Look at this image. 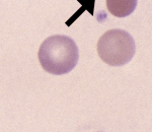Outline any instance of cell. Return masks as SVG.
Instances as JSON below:
<instances>
[{
	"instance_id": "cell-1",
	"label": "cell",
	"mask_w": 152,
	"mask_h": 132,
	"mask_svg": "<svg viewBox=\"0 0 152 132\" xmlns=\"http://www.w3.org/2000/svg\"><path fill=\"white\" fill-rule=\"evenodd\" d=\"M38 58L45 71L54 75H63L69 73L77 65L79 51L70 37L54 35L42 43Z\"/></svg>"
},
{
	"instance_id": "cell-2",
	"label": "cell",
	"mask_w": 152,
	"mask_h": 132,
	"mask_svg": "<svg viewBox=\"0 0 152 132\" xmlns=\"http://www.w3.org/2000/svg\"><path fill=\"white\" fill-rule=\"evenodd\" d=\"M135 52L133 37L120 29L105 32L97 42V54L110 66H124L132 60Z\"/></svg>"
},
{
	"instance_id": "cell-3",
	"label": "cell",
	"mask_w": 152,
	"mask_h": 132,
	"mask_svg": "<svg viewBox=\"0 0 152 132\" xmlns=\"http://www.w3.org/2000/svg\"><path fill=\"white\" fill-rule=\"evenodd\" d=\"M138 0H107V10L116 18H126L134 12Z\"/></svg>"
}]
</instances>
